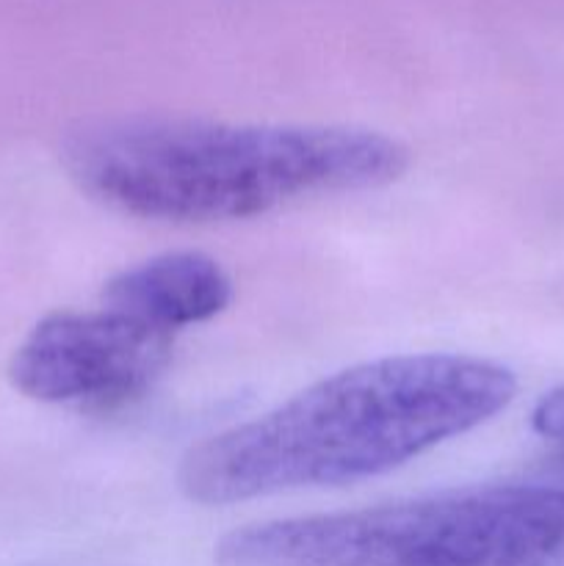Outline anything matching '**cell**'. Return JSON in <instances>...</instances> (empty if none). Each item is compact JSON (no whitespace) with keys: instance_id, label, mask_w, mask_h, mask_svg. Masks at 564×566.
<instances>
[{"instance_id":"cell-6","label":"cell","mask_w":564,"mask_h":566,"mask_svg":"<svg viewBox=\"0 0 564 566\" xmlns=\"http://www.w3.org/2000/svg\"><path fill=\"white\" fill-rule=\"evenodd\" d=\"M562 462H564V448H562Z\"/></svg>"},{"instance_id":"cell-2","label":"cell","mask_w":564,"mask_h":566,"mask_svg":"<svg viewBox=\"0 0 564 566\" xmlns=\"http://www.w3.org/2000/svg\"><path fill=\"white\" fill-rule=\"evenodd\" d=\"M61 158L75 186L116 213L210 224L390 186L409 149L359 127L122 116L72 130Z\"/></svg>"},{"instance_id":"cell-1","label":"cell","mask_w":564,"mask_h":566,"mask_svg":"<svg viewBox=\"0 0 564 566\" xmlns=\"http://www.w3.org/2000/svg\"><path fill=\"white\" fill-rule=\"evenodd\" d=\"M514 392L512 370L468 354L354 365L188 448L177 486L199 506H227L359 484L479 429Z\"/></svg>"},{"instance_id":"cell-3","label":"cell","mask_w":564,"mask_h":566,"mask_svg":"<svg viewBox=\"0 0 564 566\" xmlns=\"http://www.w3.org/2000/svg\"><path fill=\"white\" fill-rule=\"evenodd\" d=\"M219 566H564V490L468 486L227 534Z\"/></svg>"},{"instance_id":"cell-4","label":"cell","mask_w":564,"mask_h":566,"mask_svg":"<svg viewBox=\"0 0 564 566\" xmlns=\"http://www.w3.org/2000/svg\"><path fill=\"white\" fill-rule=\"evenodd\" d=\"M175 335L111 307L61 310L31 329L11 357L22 396L86 415H111L142 401L171 363Z\"/></svg>"},{"instance_id":"cell-5","label":"cell","mask_w":564,"mask_h":566,"mask_svg":"<svg viewBox=\"0 0 564 566\" xmlns=\"http://www.w3.org/2000/svg\"><path fill=\"white\" fill-rule=\"evenodd\" d=\"M232 302V280L219 260L202 252H166L111 276L103 307L177 335L224 313Z\"/></svg>"}]
</instances>
